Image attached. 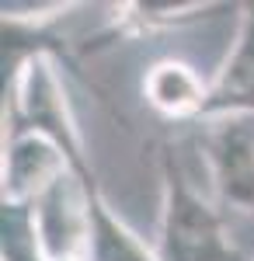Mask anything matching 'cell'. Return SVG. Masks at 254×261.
<instances>
[{
    "mask_svg": "<svg viewBox=\"0 0 254 261\" xmlns=\"http://www.w3.org/2000/svg\"><path fill=\"white\" fill-rule=\"evenodd\" d=\"M150 244L160 261H244L223 209L192 185L171 146L160 150V213Z\"/></svg>",
    "mask_w": 254,
    "mask_h": 261,
    "instance_id": "6da1fadb",
    "label": "cell"
},
{
    "mask_svg": "<svg viewBox=\"0 0 254 261\" xmlns=\"http://www.w3.org/2000/svg\"><path fill=\"white\" fill-rule=\"evenodd\" d=\"M7 122L11 133L42 136L66 157L77 178H91L87 143L80 136L77 115L63 84V60L53 53H35L7 77Z\"/></svg>",
    "mask_w": 254,
    "mask_h": 261,
    "instance_id": "7a4b0ae2",
    "label": "cell"
},
{
    "mask_svg": "<svg viewBox=\"0 0 254 261\" xmlns=\"http://www.w3.org/2000/svg\"><path fill=\"white\" fill-rule=\"evenodd\" d=\"M202 161L216 205L254 223V115L209 119L202 133Z\"/></svg>",
    "mask_w": 254,
    "mask_h": 261,
    "instance_id": "3957f363",
    "label": "cell"
},
{
    "mask_svg": "<svg viewBox=\"0 0 254 261\" xmlns=\"http://www.w3.org/2000/svg\"><path fill=\"white\" fill-rule=\"evenodd\" d=\"M63 174H73V171L49 140L28 136V133H7V140H4V199L0 202L35 205Z\"/></svg>",
    "mask_w": 254,
    "mask_h": 261,
    "instance_id": "277c9868",
    "label": "cell"
},
{
    "mask_svg": "<svg viewBox=\"0 0 254 261\" xmlns=\"http://www.w3.org/2000/svg\"><path fill=\"white\" fill-rule=\"evenodd\" d=\"M223 115H254V4H240L237 35L219 70L209 77V101L202 122Z\"/></svg>",
    "mask_w": 254,
    "mask_h": 261,
    "instance_id": "5b68a950",
    "label": "cell"
},
{
    "mask_svg": "<svg viewBox=\"0 0 254 261\" xmlns=\"http://www.w3.org/2000/svg\"><path fill=\"white\" fill-rule=\"evenodd\" d=\"M143 101L167 122H202L209 101V81L192 63L164 56L150 63L143 73Z\"/></svg>",
    "mask_w": 254,
    "mask_h": 261,
    "instance_id": "8992f818",
    "label": "cell"
},
{
    "mask_svg": "<svg viewBox=\"0 0 254 261\" xmlns=\"http://www.w3.org/2000/svg\"><path fill=\"white\" fill-rule=\"evenodd\" d=\"M223 11H237L230 4H171V0H139V4H122L115 7V14L108 21V28L101 32L105 42H118V39H143V35H157L167 28H181L192 21H206L216 18Z\"/></svg>",
    "mask_w": 254,
    "mask_h": 261,
    "instance_id": "52a82bcc",
    "label": "cell"
},
{
    "mask_svg": "<svg viewBox=\"0 0 254 261\" xmlns=\"http://www.w3.org/2000/svg\"><path fill=\"white\" fill-rule=\"evenodd\" d=\"M91 205V261H160L154 244H146L105 199L98 178L87 181Z\"/></svg>",
    "mask_w": 254,
    "mask_h": 261,
    "instance_id": "ba28073f",
    "label": "cell"
},
{
    "mask_svg": "<svg viewBox=\"0 0 254 261\" xmlns=\"http://www.w3.org/2000/svg\"><path fill=\"white\" fill-rule=\"evenodd\" d=\"M0 261H45L32 205L0 202Z\"/></svg>",
    "mask_w": 254,
    "mask_h": 261,
    "instance_id": "9c48e42d",
    "label": "cell"
}]
</instances>
